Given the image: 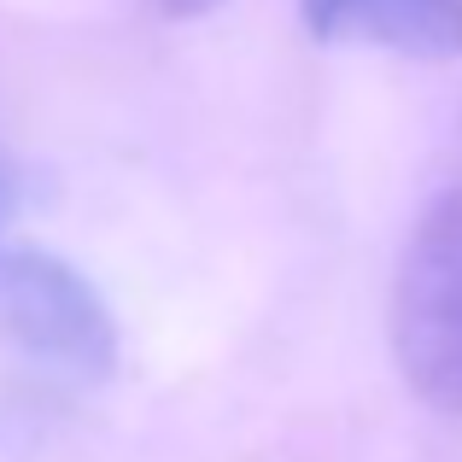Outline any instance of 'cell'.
<instances>
[{
	"label": "cell",
	"instance_id": "1",
	"mask_svg": "<svg viewBox=\"0 0 462 462\" xmlns=\"http://www.w3.org/2000/svg\"><path fill=\"white\" fill-rule=\"evenodd\" d=\"M393 351L410 393L462 416V193L428 205L398 258Z\"/></svg>",
	"mask_w": 462,
	"mask_h": 462
},
{
	"label": "cell",
	"instance_id": "4",
	"mask_svg": "<svg viewBox=\"0 0 462 462\" xmlns=\"http://www.w3.org/2000/svg\"><path fill=\"white\" fill-rule=\"evenodd\" d=\"M164 18H199V12H211V6H223V0H152Z\"/></svg>",
	"mask_w": 462,
	"mask_h": 462
},
{
	"label": "cell",
	"instance_id": "2",
	"mask_svg": "<svg viewBox=\"0 0 462 462\" xmlns=\"http://www.w3.org/2000/svg\"><path fill=\"white\" fill-rule=\"evenodd\" d=\"M0 328L30 357L82 374V381H100L117 363L112 310L53 252H6L0 258Z\"/></svg>",
	"mask_w": 462,
	"mask_h": 462
},
{
	"label": "cell",
	"instance_id": "3",
	"mask_svg": "<svg viewBox=\"0 0 462 462\" xmlns=\"http://www.w3.org/2000/svg\"><path fill=\"white\" fill-rule=\"evenodd\" d=\"M299 12L334 47H381L421 65L462 53V0H299Z\"/></svg>",
	"mask_w": 462,
	"mask_h": 462
}]
</instances>
